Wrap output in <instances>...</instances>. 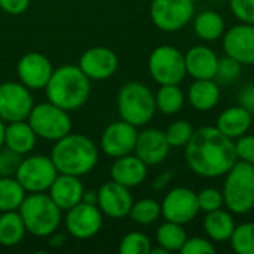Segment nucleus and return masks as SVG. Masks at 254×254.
Wrapping results in <instances>:
<instances>
[{"mask_svg":"<svg viewBox=\"0 0 254 254\" xmlns=\"http://www.w3.org/2000/svg\"><path fill=\"white\" fill-rule=\"evenodd\" d=\"M134 204L129 188L122 186L116 182H107L101 185L97 192V205L103 214L110 219H124L129 216Z\"/></svg>","mask_w":254,"mask_h":254,"instance_id":"nucleus-15","label":"nucleus"},{"mask_svg":"<svg viewBox=\"0 0 254 254\" xmlns=\"http://www.w3.org/2000/svg\"><path fill=\"white\" fill-rule=\"evenodd\" d=\"M51 159L58 173L80 177L98 164V149L89 137L70 132L55 141Z\"/></svg>","mask_w":254,"mask_h":254,"instance_id":"nucleus-2","label":"nucleus"},{"mask_svg":"<svg viewBox=\"0 0 254 254\" xmlns=\"http://www.w3.org/2000/svg\"><path fill=\"white\" fill-rule=\"evenodd\" d=\"M27 234L21 214L16 211H4L0 216V246L15 247Z\"/></svg>","mask_w":254,"mask_h":254,"instance_id":"nucleus-28","label":"nucleus"},{"mask_svg":"<svg viewBox=\"0 0 254 254\" xmlns=\"http://www.w3.org/2000/svg\"><path fill=\"white\" fill-rule=\"evenodd\" d=\"M161 211L165 220L186 225L192 222L199 213L198 196L189 188H174L164 196Z\"/></svg>","mask_w":254,"mask_h":254,"instance_id":"nucleus-12","label":"nucleus"},{"mask_svg":"<svg viewBox=\"0 0 254 254\" xmlns=\"http://www.w3.org/2000/svg\"><path fill=\"white\" fill-rule=\"evenodd\" d=\"M171 146L165 137V132L156 128H147L137 135L134 155H137L146 165L161 164L170 153Z\"/></svg>","mask_w":254,"mask_h":254,"instance_id":"nucleus-19","label":"nucleus"},{"mask_svg":"<svg viewBox=\"0 0 254 254\" xmlns=\"http://www.w3.org/2000/svg\"><path fill=\"white\" fill-rule=\"evenodd\" d=\"M150 250L152 243L149 237L141 232L127 234L119 244V252L122 254H150Z\"/></svg>","mask_w":254,"mask_h":254,"instance_id":"nucleus-35","label":"nucleus"},{"mask_svg":"<svg viewBox=\"0 0 254 254\" xmlns=\"http://www.w3.org/2000/svg\"><path fill=\"white\" fill-rule=\"evenodd\" d=\"M16 73L19 82L28 89H42L48 85L54 68L46 55L40 52H28L18 61Z\"/></svg>","mask_w":254,"mask_h":254,"instance_id":"nucleus-18","label":"nucleus"},{"mask_svg":"<svg viewBox=\"0 0 254 254\" xmlns=\"http://www.w3.org/2000/svg\"><path fill=\"white\" fill-rule=\"evenodd\" d=\"M33 107V95L25 85L21 82L0 85V119L3 122L27 121Z\"/></svg>","mask_w":254,"mask_h":254,"instance_id":"nucleus-11","label":"nucleus"},{"mask_svg":"<svg viewBox=\"0 0 254 254\" xmlns=\"http://www.w3.org/2000/svg\"><path fill=\"white\" fill-rule=\"evenodd\" d=\"M156 110L164 115H176L185 104V92L179 85H161L155 95Z\"/></svg>","mask_w":254,"mask_h":254,"instance_id":"nucleus-31","label":"nucleus"},{"mask_svg":"<svg viewBox=\"0 0 254 254\" xmlns=\"http://www.w3.org/2000/svg\"><path fill=\"white\" fill-rule=\"evenodd\" d=\"M149 73L159 85H179L186 73L185 54L171 45L155 48L149 57Z\"/></svg>","mask_w":254,"mask_h":254,"instance_id":"nucleus-8","label":"nucleus"},{"mask_svg":"<svg viewBox=\"0 0 254 254\" xmlns=\"http://www.w3.org/2000/svg\"><path fill=\"white\" fill-rule=\"evenodd\" d=\"M27 192L19 185L16 177H0V213L16 211Z\"/></svg>","mask_w":254,"mask_h":254,"instance_id":"nucleus-30","label":"nucleus"},{"mask_svg":"<svg viewBox=\"0 0 254 254\" xmlns=\"http://www.w3.org/2000/svg\"><path fill=\"white\" fill-rule=\"evenodd\" d=\"M79 67L91 80H106L116 73L119 60L110 48L94 46L82 54Z\"/></svg>","mask_w":254,"mask_h":254,"instance_id":"nucleus-17","label":"nucleus"},{"mask_svg":"<svg viewBox=\"0 0 254 254\" xmlns=\"http://www.w3.org/2000/svg\"><path fill=\"white\" fill-rule=\"evenodd\" d=\"M195 13L193 0H153L150 19L156 28L167 33L180 31L190 22Z\"/></svg>","mask_w":254,"mask_h":254,"instance_id":"nucleus-10","label":"nucleus"},{"mask_svg":"<svg viewBox=\"0 0 254 254\" xmlns=\"http://www.w3.org/2000/svg\"><path fill=\"white\" fill-rule=\"evenodd\" d=\"M37 135L28 121L9 122L4 128V146L10 150L27 155L36 147Z\"/></svg>","mask_w":254,"mask_h":254,"instance_id":"nucleus-24","label":"nucleus"},{"mask_svg":"<svg viewBox=\"0 0 254 254\" xmlns=\"http://www.w3.org/2000/svg\"><path fill=\"white\" fill-rule=\"evenodd\" d=\"M196 196H198L199 211H205V213L216 211V210L222 208V205L225 204L223 192H220L219 189H214V188H205L199 193H196Z\"/></svg>","mask_w":254,"mask_h":254,"instance_id":"nucleus-36","label":"nucleus"},{"mask_svg":"<svg viewBox=\"0 0 254 254\" xmlns=\"http://www.w3.org/2000/svg\"><path fill=\"white\" fill-rule=\"evenodd\" d=\"M188 100L193 109L208 112L217 106L220 100V88L214 79H195V82L189 86Z\"/></svg>","mask_w":254,"mask_h":254,"instance_id":"nucleus-25","label":"nucleus"},{"mask_svg":"<svg viewBox=\"0 0 254 254\" xmlns=\"http://www.w3.org/2000/svg\"><path fill=\"white\" fill-rule=\"evenodd\" d=\"M202 226H204V232L211 241L223 243V241L231 240L237 225L234 222L231 211H225L219 208L216 211L207 213Z\"/></svg>","mask_w":254,"mask_h":254,"instance_id":"nucleus-26","label":"nucleus"},{"mask_svg":"<svg viewBox=\"0 0 254 254\" xmlns=\"http://www.w3.org/2000/svg\"><path fill=\"white\" fill-rule=\"evenodd\" d=\"M161 216H162L161 204L150 198H144V199L134 202L129 211V217L132 219V222L143 225V226L155 223Z\"/></svg>","mask_w":254,"mask_h":254,"instance_id":"nucleus-32","label":"nucleus"},{"mask_svg":"<svg viewBox=\"0 0 254 254\" xmlns=\"http://www.w3.org/2000/svg\"><path fill=\"white\" fill-rule=\"evenodd\" d=\"M231 10L237 19L254 25V0H229Z\"/></svg>","mask_w":254,"mask_h":254,"instance_id":"nucleus-40","label":"nucleus"},{"mask_svg":"<svg viewBox=\"0 0 254 254\" xmlns=\"http://www.w3.org/2000/svg\"><path fill=\"white\" fill-rule=\"evenodd\" d=\"M83 185L77 176L58 173L57 179L49 188V196L61 211H67L82 202L83 199Z\"/></svg>","mask_w":254,"mask_h":254,"instance_id":"nucleus-20","label":"nucleus"},{"mask_svg":"<svg viewBox=\"0 0 254 254\" xmlns=\"http://www.w3.org/2000/svg\"><path fill=\"white\" fill-rule=\"evenodd\" d=\"M186 240H188V234H186L183 225H180V223L165 220V223H162L156 231L158 246L165 249L168 253L180 252L182 247L185 246Z\"/></svg>","mask_w":254,"mask_h":254,"instance_id":"nucleus-29","label":"nucleus"},{"mask_svg":"<svg viewBox=\"0 0 254 254\" xmlns=\"http://www.w3.org/2000/svg\"><path fill=\"white\" fill-rule=\"evenodd\" d=\"M137 135V127L121 119L106 127L100 138V147L107 156L116 159L134 152Z\"/></svg>","mask_w":254,"mask_h":254,"instance_id":"nucleus-14","label":"nucleus"},{"mask_svg":"<svg viewBox=\"0 0 254 254\" xmlns=\"http://www.w3.org/2000/svg\"><path fill=\"white\" fill-rule=\"evenodd\" d=\"M223 199L234 214H247L254 208V165L237 161L226 173L223 185Z\"/></svg>","mask_w":254,"mask_h":254,"instance_id":"nucleus-5","label":"nucleus"},{"mask_svg":"<svg viewBox=\"0 0 254 254\" xmlns=\"http://www.w3.org/2000/svg\"><path fill=\"white\" fill-rule=\"evenodd\" d=\"M235 150H237V156L240 161L254 165V135L244 134L243 137L237 138Z\"/></svg>","mask_w":254,"mask_h":254,"instance_id":"nucleus-41","label":"nucleus"},{"mask_svg":"<svg viewBox=\"0 0 254 254\" xmlns=\"http://www.w3.org/2000/svg\"><path fill=\"white\" fill-rule=\"evenodd\" d=\"M223 49L240 64L254 65V25L241 22L225 31Z\"/></svg>","mask_w":254,"mask_h":254,"instance_id":"nucleus-16","label":"nucleus"},{"mask_svg":"<svg viewBox=\"0 0 254 254\" xmlns=\"http://www.w3.org/2000/svg\"><path fill=\"white\" fill-rule=\"evenodd\" d=\"M185 63L186 73L193 79H216L219 57L208 46H192L185 54Z\"/></svg>","mask_w":254,"mask_h":254,"instance_id":"nucleus-21","label":"nucleus"},{"mask_svg":"<svg viewBox=\"0 0 254 254\" xmlns=\"http://www.w3.org/2000/svg\"><path fill=\"white\" fill-rule=\"evenodd\" d=\"M118 110L122 121L134 127H143L155 116V95L141 82H127L118 94Z\"/></svg>","mask_w":254,"mask_h":254,"instance_id":"nucleus-6","label":"nucleus"},{"mask_svg":"<svg viewBox=\"0 0 254 254\" xmlns=\"http://www.w3.org/2000/svg\"><path fill=\"white\" fill-rule=\"evenodd\" d=\"M63 241H64V237H63V235H60V237L57 235L55 238H52V240H51L52 246H61V244H63Z\"/></svg>","mask_w":254,"mask_h":254,"instance_id":"nucleus-46","label":"nucleus"},{"mask_svg":"<svg viewBox=\"0 0 254 254\" xmlns=\"http://www.w3.org/2000/svg\"><path fill=\"white\" fill-rule=\"evenodd\" d=\"M22 155L10 150L9 147L0 149V177H15L19 164L22 161Z\"/></svg>","mask_w":254,"mask_h":254,"instance_id":"nucleus-37","label":"nucleus"},{"mask_svg":"<svg viewBox=\"0 0 254 254\" xmlns=\"http://www.w3.org/2000/svg\"><path fill=\"white\" fill-rule=\"evenodd\" d=\"M45 89L48 101L71 112L88 101L91 94V79L79 65L67 64L54 70Z\"/></svg>","mask_w":254,"mask_h":254,"instance_id":"nucleus-3","label":"nucleus"},{"mask_svg":"<svg viewBox=\"0 0 254 254\" xmlns=\"http://www.w3.org/2000/svg\"><path fill=\"white\" fill-rule=\"evenodd\" d=\"M164 132L171 147H183L189 143L193 134V128L190 122L185 119H179V121H174Z\"/></svg>","mask_w":254,"mask_h":254,"instance_id":"nucleus-34","label":"nucleus"},{"mask_svg":"<svg viewBox=\"0 0 254 254\" xmlns=\"http://www.w3.org/2000/svg\"><path fill=\"white\" fill-rule=\"evenodd\" d=\"M241 65L237 60L231 58V57H225L222 60H219V65H217V74L216 77L225 83L234 82L238 79L240 73H241Z\"/></svg>","mask_w":254,"mask_h":254,"instance_id":"nucleus-38","label":"nucleus"},{"mask_svg":"<svg viewBox=\"0 0 254 254\" xmlns=\"http://www.w3.org/2000/svg\"><path fill=\"white\" fill-rule=\"evenodd\" d=\"M30 6V0H0V9L9 15H21Z\"/></svg>","mask_w":254,"mask_h":254,"instance_id":"nucleus-42","label":"nucleus"},{"mask_svg":"<svg viewBox=\"0 0 254 254\" xmlns=\"http://www.w3.org/2000/svg\"><path fill=\"white\" fill-rule=\"evenodd\" d=\"M18 213L27 232L37 238L51 237L61 223V210L45 192L25 195Z\"/></svg>","mask_w":254,"mask_h":254,"instance_id":"nucleus-4","label":"nucleus"},{"mask_svg":"<svg viewBox=\"0 0 254 254\" xmlns=\"http://www.w3.org/2000/svg\"><path fill=\"white\" fill-rule=\"evenodd\" d=\"M225 19L216 10H204L196 15L193 22L195 34L207 42H214L225 34Z\"/></svg>","mask_w":254,"mask_h":254,"instance_id":"nucleus-27","label":"nucleus"},{"mask_svg":"<svg viewBox=\"0 0 254 254\" xmlns=\"http://www.w3.org/2000/svg\"><path fill=\"white\" fill-rule=\"evenodd\" d=\"M182 254H214L216 247L213 246L210 238H202V237H193L188 238L185 246L180 250Z\"/></svg>","mask_w":254,"mask_h":254,"instance_id":"nucleus-39","label":"nucleus"},{"mask_svg":"<svg viewBox=\"0 0 254 254\" xmlns=\"http://www.w3.org/2000/svg\"><path fill=\"white\" fill-rule=\"evenodd\" d=\"M110 176L113 182L131 189L144 182L147 176V165L137 155L129 153L115 159L110 167Z\"/></svg>","mask_w":254,"mask_h":254,"instance_id":"nucleus-22","label":"nucleus"},{"mask_svg":"<svg viewBox=\"0 0 254 254\" xmlns=\"http://www.w3.org/2000/svg\"><path fill=\"white\" fill-rule=\"evenodd\" d=\"M58 176V170L51 156L33 155L21 161L15 174L19 185L27 193H39L49 190Z\"/></svg>","mask_w":254,"mask_h":254,"instance_id":"nucleus-9","label":"nucleus"},{"mask_svg":"<svg viewBox=\"0 0 254 254\" xmlns=\"http://www.w3.org/2000/svg\"><path fill=\"white\" fill-rule=\"evenodd\" d=\"M103 226V213L95 204L79 202L67 210L65 229L77 240H88L95 237Z\"/></svg>","mask_w":254,"mask_h":254,"instance_id":"nucleus-13","label":"nucleus"},{"mask_svg":"<svg viewBox=\"0 0 254 254\" xmlns=\"http://www.w3.org/2000/svg\"><path fill=\"white\" fill-rule=\"evenodd\" d=\"M253 122V115L243 106H234L220 113L217 118V128L220 132L235 140L249 132Z\"/></svg>","mask_w":254,"mask_h":254,"instance_id":"nucleus-23","label":"nucleus"},{"mask_svg":"<svg viewBox=\"0 0 254 254\" xmlns=\"http://www.w3.org/2000/svg\"><path fill=\"white\" fill-rule=\"evenodd\" d=\"M220 1H225V0H220Z\"/></svg>","mask_w":254,"mask_h":254,"instance_id":"nucleus-47","label":"nucleus"},{"mask_svg":"<svg viewBox=\"0 0 254 254\" xmlns=\"http://www.w3.org/2000/svg\"><path fill=\"white\" fill-rule=\"evenodd\" d=\"M229 241L235 253L254 254V222L235 226Z\"/></svg>","mask_w":254,"mask_h":254,"instance_id":"nucleus-33","label":"nucleus"},{"mask_svg":"<svg viewBox=\"0 0 254 254\" xmlns=\"http://www.w3.org/2000/svg\"><path fill=\"white\" fill-rule=\"evenodd\" d=\"M186 147L189 168L207 179L226 176L238 161L235 143L217 127H202L193 131Z\"/></svg>","mask_w":254,"mask_h":254,"instance_id":"nucleus-1","label":"nucleus"},{"mask_svg":"<svg viewBox=\"0 0 254 254\" xmlns=\"http://www.w3.org/2000/svg\"><path fill=\"white\" fill-rule=\"evenodd\" d=\"M83 202H88V204H95L97 205V192L94 190H88L83 193Z\"/></svg>","mask_w":254,"mask_h":254,"instance_id":"nucleus-44","label":"nucleus"},{"mask_svg":"<svg viewBox=\"0 0 254 254\" xmlns=\"http://www.w3.org/2000/svg\"><path fill=\"white\" fill-rule=\"evenodd\" d=\"M238 103L240 106H243L244 109H247L252 115H254V83H249L238 97Z\"/></svg>","mask_w":254,"mask_h":254,"instance_id":"nucleus-43","label":"nucleus"},{"mask_svg":"<svg viewBox=\"0 0 254 254\" xmlns=\"http://www.w3.org/2000/svg\"><path fill=\"white\" fill-rule=\"evenodd\" d=\"M4 128H6V125H4L3 121L0 119V149L4 146Z\"/></svg>","mask_w":254,"mask_h":254,"instance_id":"nucleus-45","label":"nucleus"},{"mask_svg":"<svg viewBox=\"0 0 254 254\" xmlns=\"http://www.w3.org/2000/svg\"><path fill=\"white\" fill-rule=\"evenodd\" d=\"M27 121L34 129L37 138L48 141H57L71 132V119L68 112L51 101L36 104Z\"/></svg>","mask_w":254,"mask_h":254,"instance_id":"nucleus-7","label":"nucleus"}]
</instances>
